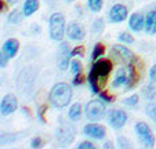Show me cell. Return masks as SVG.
<instances>
[{
  "mask_svg": "<svg viewBox=\"0 0 156 149\" xmlns=\"http://www.w3.org/2000/svg\"><path fill=\"white\" fill-rule=\"evenodd\" d=\"M138 101H140V97L137 95V94H133L131 97H129V98L124 99L123 104L126 106H136L137 104H138Z\"/></svg>",
  "mask_w": 156,
  "mask_h": 149,
  "instance_id": "83f0119b",
  "label": "cell"
},
{
  "mask_svg": "<svg viewBox=\"0 0 156 149\" xmlns=\"http://www.w3.org/2000/svg\"><path fill=\"white\" fill-rule=\"evenodd\" d=\"M136 61V59H134ZM134 61L130 62L129 64V68H127V83H126V87L129 88H133L134 86L138 83L140 80V73L137 70V66L134 65Z\"/></svg>",
  "mask_w": 156,
  "mask_h": 149,
  "instance_id": "5bb4252c",
  "label": "cell"
},
{
  "mask_svg": "<svg viewBox=\"0 0 156 149\" xmlns=\"http://www.w3.org/2000/svg\"><path fill=\"white\" fill-rule=\"evenodd\" d=\"M83 54H84V48H83L82 46H77V47H75L73 50H71V55L72 57H76V55L82 57Z\"/></svg>",
  "mask_w": 156,
  "mask_h": 149,
  "instance_id": "1f68e13d",
  "label": "cell"
},
{
  "mask_svg": "<svg viewBox=\"0 0 156 149\" xmlns=\"http://www.w3.org/2000/svg\"><path fill=\"white\" fill-rule=\"evenodd\" d=\"M129 15V11H127V7H124L123 4H115V6L111 7L108 12V18L111 22L118 23V22H123L124 20Z\"/></svg>",
  "mask_w": 156,
  "mask_h": 149,
  "instance_id": "ba28073f",
  "label": "cell"
},
{
  "mask_svg": "<svg viewBox=\"0 0 156 149\" xmlns=\"http://www.w3.org/2000/svg\"><path fill=\"white\" fill-rule=\"evenodd\" d=\"M105 105L102 104V101L98 99H93L86 105L84 115L87 117L88 122H100L105 116Z\"/></svg>",
  "mask_w": 156,
  "mask_h": 149,
  "instance_id": "3957f363",
  "label": "cell"
},
{
  "mask_svg": "<svg viewBox=\"0 0 156 149\" xmlns=\"http://www.w3.org/2000/svg\"><path fill=\"white\" fill-rule=\"evenodd\" d=\"M18 48H20V43L17 39H9L3 44V51L9 55V58L15 57V54L18 53Z\"/></svg>",
  "mask_w": 156,
  "mask_h": 149,
  "instance_id": "e0dca14e",
  "label": "cell"
},
{
  "mask_svg": "<svg viewBox=\"0 0 156 149\" xmlns=\"http://www.w3.org/2000/svg\"><path fill=\"white\" fill-rule=\"evenodd\" d=\"M118 145L119 148H130L131 146V142H130L127 138H123V137H119L118 140Z\"/></svg>",
  "mask_w": 156,
  "mask_h": 149,
  "instance_id": "f546056e",
  "label": "cell"
},
{
  "mask_svg": "<svg viewBox=\"0 0 156 149\" xmlns=\"http://www.w3.org/2000/svg\"><path fill=\"white\" fill-rule=\"evenodd\" d=\"M9 55H7L6 53H4L3 50L0 51V68H4L7 65V62H9Z\"/></svg>",
  "mask_w": 156,
  "mask_h": 149,
  "instance_id": "4dcf8cb0",
  "label": "cell"
},
{
  "mask_svg": "<svg viewBox=\"0 0 156 149\" xmlns=\"http://www.w3.org/2000/svg\"><path fill=\"white\" fill-rule=\"evenodd\" d=\"M73 83L75 86H79L83 83V76H82V73H77V75H75V79H73Z\"/></svg>",
  "mask_w": 156,
  "mask_h": 149,
  "instance_id": "74e56055",
  "label": "cell"
},
{
  "mask_svg": "<svg viewBox=\"0 0 156 149\" xmlns=\"http://www.w3.org/2000/svg\"><path fill=\"white\" fill-rule=\"evenodd\" d=\"M84 28L82 25H79L77 22H71L66 28V36L73 41H80L84 39Z\"/></svg>",
  "mask_w": 156,
  "mask_h": 149,
  "instance_id": "7c38bea8",
  "label": "cell"
},
{
  "mask_svg": "<svg viewBox=\"0 0 156 149\" xmlns=\"http://www.w3.org/2000/svg\"><path fill=\"white\" fill-rule=\"evenodd\" d=\"M6 2H7L9 4H17L20 0H6Z\"/></svg>",
  "mask_w": 156,
  "mask_h": 149,
  "instance_id": "f35d334b",
  "label": "cell"
},
{
  "mask_svg": "<svg viewBox=\"0 0 156 149\" xmlns=\"http://www.w3.org/2000/svg\"><path fill=\"white\" fill-rule=\"evenodd\" d=\"M104 148H112V144H111V142H106L105 145H104Z\"/></svg>",
  "mask_w": 156,
  "mask_h": 149,
  "instance_id": "60d3db41",
  "label": "cell"
},
{
  "mask_svg": "<svg viewBox=\"0 0 156 149\" xmlns=\"http://www.w3.org/2000/svg\"><path fill=\"white\" fill-rule=\"evenodd\" d=\"M65 35V18L62 14L55 12L50 18V36L53 40H62Z\"/></svg>",
  "mask_w": 156,
  "mask_h": 149,
  "instance_id": "277c9868",
  "label": "cell"
},
{
  "mask_svg": "<svg viewBox=\"0 0 156 149\" xmlns=\"http://www.w3.org/2000/svg\"><path fill=\"white\" fill-rule=\"evenodd\" d=\"M71 69L73 75H77V73H82V64H80L77 59H73L71 62Z\"/></svg>",
  "mask_w": 156,
  "mask_h": 149,
  "instance_id": "f1b7e54d",
  "label": "cell"
},
{
  "mask_svg": "<svg viewBox=\"0 0 156 149\" xmlns=\"http://www.w3.org/2000/svg\"><path fill=\"white\" fill-rule=\"evenodd\" d=\"M129 27L133 32H141L145 29V17L142 14H133L129 20Z\"/></svg>",
  "mask_w": 156,
  "mask_h": 149,
  "instance_id": "9a60e30c",
  "label": "cell"
},
{
  "mask_svg": "<svg viewBox=\"0 0 156 149\" xmlns=\"http://www.w3.org/2000/svg\"><path fill=\"white\" fill-rule=\"evenodd\" d=\"M100 98L102 99V101H105V102H113V99H115L112 95H109L106 91H102V93L100 91Z\"/></svg>",
  "mask_w": 156,
  "mask_h": 149,
  "instance_id": "d6a6232c",
  "label": "cell"
},
{
  "mask_svg": "<svg viewBox=\"0 0 156 149\" xmlns=\"http://www.w3.org/2000/svg\"><path fill=\"white\" fill-rule=\"evenodd\" d=\"M46 111H47V106L46 105H41L40 108H39V117H40L41 122H46V119H44V115H46Z\"/></svg>",
  "mask_w": 156,
  "mask_h": 149,
  "instance_id": "8d00e7d4",
  "label": "cell"
},
{
  "mask_svg": "<svg viewBox=\"0 0 156 149\" xmlns=\"http://www.w3.org/2000/svg\"><path fill=\"white\" fill-rule=\"evenodd\" d=\"M112 72V62L106 58H101L94 61L88 75V83L91 91L94 94H100V83H105V79L108 77V75Z\"/></svg>",
  "mask_w": 156,
  "mask_h": 149,
  "instance_id": "6da1fadb",
  "label": "cell"
},
{
  "mask_svg": "<svg viewBox=\"0 0 156 149\" xmlns=\"http://www.w3.org/2000/svg\"><path fill=\"white\" fill-rule=\"evenodd\" d=\"M3 10H4V2L0 0V11H3Z\"/></svg>",
  "mask_w": 156,
  "mask_h": 149,
  "instance_id": "ab89813d",
  "label": "cell"
},
{
  "mask_svg": "<svg viewBox=\"0 0 156 149\" xmlns=\"http://www.w3.org/2000/svg\"><path fill=\"white\" fill-rule=\"evenodd\" d=\"M104 27H105V23H104V20H102V18H98V20H95L94 23H93L91 32L95 33V35H98V33H101V32L104 30Z\"/></svg>",
  "mask_w": 156,
  "mask_h": 149,
  "instance_id": "cb8c5ba5",
  "label": "cell"
},
{
  "mask_svg": "<svg viewBox=\"0 0 156 149\" xmlns=\"http://www.w3.org/2000/svg\"><path fill=\"white\" fill-rule=\"evenodd\" d=\"M149 79L153 84H156V65H153L149 70Z\"/></svg>",
  "mask_w": 156,
  "mask_h": 149,
  "instance_id": "d590c367",
  "label": "cell"
},
{
  "mask_svg": "<svg viewBox=\"0 0 156 149\" xmlns=\"http://www.w3.org/2000/svg\"><path fill=\"white\" fill-rule=\"evenodd\" d=\"M66 2H73V0H66Z\"/></svg>",
  "mask_w": 156,
  "mask_h": 149,
  "instance_id": "b9f144b4",
  "label": "cell"
},
{
  "mask_svg": "<svg viewBox=\"0 0 156 149\" xmlns=\"http://www.w3.org/2000/svg\"><path fill=\"white\" fill-rule=\"evenodd\" d=\"M136 133L138 135V140L141 141V144L145 148H153L155 146V135H153L151 127L148 126L147 123L144 122H138L136 124Z\"/></svg>",
  "mask_w": 156,
  "mask_h": 149,
  "instance_id": "5b68a950",
  "label": "cell"
},
{
  "mask_svg": "<svg viewBox=\"0 0 156 149\" xmlns=\"http://www.w3.org/2000/svg\"><path fill=\"white\" fill-rule=\"evenodd\" d=\"M24 12H21L20 10H14L12 12H10V15H9V21L11 23H18V22H21V20H22V17H24Z\"/></svg>",
  "mask_w": 156,
  "mask_h": 149,
  "instance_id": "d4e9b609",
  "label": "cell"
},
{
  "mask_svg": "<svg viewBox=\"0 0 156 149\" xmlns=\"http://www.w3.org/2000/svg\"><path fill=\"white\" fill-rule=\"evenodd\" d=\"M126 83H127V70H124L123 68H122V69H119L118 72H116V76L112 82V88H118V87H120V86L126 84Z\"/></svg>",
  "mask_w": 156,
  "mask_h": 149,
  "instance_id": "d6986e66",
  "label": "cell"
},
{
  "mask_svg": "<svg viewBox=\"0 0 156 149\" xmlns=\"http://www.w3.org/2000/svg\"><path fill=\"white\" fill-rule=\"evenodd\" d=\"M119 40H120L122 43H126V44H133L134 43V37H133L129 32H122L120 35H119Z\"/></svg>",
  "mask_w": 156,
  "mask_h": 149,
  "instance_id": "4316f807",
  "label": "cell"
},
{
  "mask_svg": "<svg viewBox=\"0 0 156 149\" xmlns=\"http://www.w3.org/2000/svg\"><path fill=\"white\" fill-rule=\"evenodd\" d=\"M58 66L61 70H65L69 65V58H71V50H69L68 44L66 43H61L58 50Z\"/></svg>",
  "mask_w": 156,
  "mask_h": 149,
  "instance_id": "4fadbf2b",
  "label": "cell"
},
{
  "mask_svg": "<svg viewBox=\"0 0 156 149\" xmlns=\"http://www.w3.org/2000/svg\"><path fill=\"white\" fill-rule=\"evenodd\" d=\"M18 108V101L17 97L12 94H7L6 97H3V99L0 101V112L3 115H10L12 112H15Z\"/></svg>",
  "mask_w": 156,
  "mask_h": 149,
  "instance_id": "9c48e42d",
  "label": "cell"
},
{
  "mask_svg": "<svg viewBox=\"0 0 156 149\" xmlns=\"http://www.w3.org/2000/svg\"><path fill=\"white\" fill-rule=\"evenodd\" d=\"M39 0H25L24 3V14L25 17H30L33 12H36L39 10Z\"/></svg>",
  "mask_w": 156,
  "mask_h": 149,
  "instance_id": "ac0fdd59",
  "label": "cell"
},
{
  "mask_svg": "<svg viewBox=\"0 0 156 149\" xmlns=\"http://www.w3.org/2000/svg\"><path fill=\"white\" fill-rule=\"evenodd\" d=\"M145 30L148 35L156 33V10H152L145 15Z\"/></svg>",
  "mask_w": 156,
  "mask_h": 149,
  "instance_id": "2e32d148",
  "label": "cell"
},
{
  "mask_svg": "<svg viewBox=\"0 0 156 149\" xmlns=\"http://www.w3.org/2000/svg\"><path fill=\"white\" fill-rule=\"evenodd\" d=\"M142 93H144L145 98H147L148 101H155L156 90H155V87H153V84H147L144 87V90H142Z\"/></svg>",
  "mask_w": 156,
  "mask_h": 149,
  "instance_id": "7402d4cb",
  "label": "cell"
},
{
  "mask_svg": "<svg viewBox=\"0 0 156 149\" xmlns=\"http://www.w3.org/2000/svg\"><path fill=\"white\" fill-rule=\"evenodd\" d=\"M94 144L88 142V141H84V142H80L79 145H77V149H94Z\"/></svg>",
  "mask_w": 156,
  "mask_h": 149,
  "instance_id": "836d02e7",
  "label": "cell"
},
{
  "mask_svg": "<svg viewBox=\"0 0 156 149\" xmlns=\"http://www.w3.org/2000/svg\"><path fill=\"white\" fill-rule=\"evenodd\" d=\"M108 122L115 130L122 129V127L126 124V122H127L126 112L120 111V109H113V111H111L109 112V115H108Z\"/></svg>",
  "mask_w": 156,
  "mask_h": 149,
  "instance_id": "52a82bcc",
  "label": "cell"
},
{
  "mask_svg": "<svg viewBox=\"0 0 156 149\" xmlns=\"http://www.w3.org/2000/svg\"><path fill=\"white\" fill-rule=\"evenodd\" d=\"M83 133H84V135H87V137H90V138H94V140H102L106 134V129L104 126L95 124V123H88V124L84 126Z\"/></svg>",
  "mask_w": 156,
  "mask_h": 149,
  "instance_id": "30bf717a",
  "label": "cell"
},
{
  "mask_svg": "<svg viewBox=\"0 0 156 149\" xmlns=\"http://www.w3.org/2000/svg\"><path fill=\"white\" fill-rule=\"evenodd\" d=\"M80 116H82V105H80L79 102H76V104H73V105L69 108L68 117L71 120H73V122H76V120L80 119Z\"/></svg>",
  "mask_w": 156,
  "mask_h": 149,
  "instance_id": "ffe728a7",
  "label": "cell"
},
{
  "mask_svg": "<svg viewBox=\"0 0 156 149\" xmlns=\"http://www.w3.org/2000/svg\"><path fill=\"white\" fill-rule=\"evenodd\" d=\"M87 6L91 11L98 12V11H101V9H102V6H104V0H88Z\"/></svg>",
  "mask_w": 156,
  "mask_h": 149,
  "instance_id": "603a6c76",
  "label": "cell"
},
{
  "mask_svg": "<svg viewBox=\"0 0 156 149\" xmlns=\"http://www.w3.org/2000/svg\"><path fill=\"white\" fill-rule=\"evenodd\" d=\"M111 54H112L113 57H116L118 59H120V61L126 62V64H130V62H133L134 59H137L131 50L127 48L126 46H120V44H115V46L112 47V50H111Z\"/></svg>",
  "mask_w": 156,
  "mask_h": 149,
  "instance_id": "8992f818",
  "label": "cell"
},
{
  "mask_svg": "<svg viewBox=\"0 0 156 149\" xmlns=\"http://www.w3.org/2000/svg\"><path fill=\"white\" fill-rule=\"evenodd\" d=\"M104 53H105V47H104V44L102 43H97L94 46V50H93L91 59L93 61H97V59H100L101 57L104 55Z\"/></svg>",
  "mask_w": 156,
  "mask_h": 149,
  "instance_id": "44dd1931",
  "label": "cell"
},
{
  "mask_svg": "<svg viewBox=\"0 0 156 149\" xmlns=\"http://www.w3.org/2000/svg\"><path fill=\"white\" fill-rule=\"evenodd\" d=\"M41 144H43V142H41V138L40 137H36V138H33V140L30 141V148H33V149H35V148H40Z\"/></svg>",
  "mask_w": 156,
  "mask_h": 149,
  "instance_id": "e575fe53",
  "label": "cell"
},
{
  "mask_svg": "<svg viewBox=\"0 0 156 149\" xmlns=\"http://www.w3.org/2000/svg\"><path fill=\"white\" fill-rule=\"evenodd\" d=\"M145 111H147L148 116L156 123V102H149L145 106Z\"/></svg>",
  "mask_w": 156,
  "mask_h": 149,
  "instance_id": "484cf974",
  "label": "cell"
},
{
  "mask_svg": "<svg viewBox=\"0 0 156 149\" xmlns=\"http://www.w3.org/2000/svg\"><path fill=\"white\" fill-rule=\"evenodd\" d=\"M75 138V130L72 126L62 123L61 127L57 130V140L61 144H71Z\"/></svg>",
  "mask_w": 156,
  "mask_h": 149,
  "instance_id": "8fae6325",
  "label": "cell"
},
{
  "mask_svg": "<svg viewBox=\"0 0 156 149\" xmlns=\"http://www.w3.org/2000/svg\"><path fill=\"white\" fill-rule=\"evenodd\" d=\"M72 98V88L66 83H57L50 91V102L54 108H65Z\"/></svg>",
  "mask_w": 156,
  "mask_h": 149,
  "instance_id": "7a4b0ae2",
  "label": "cell"
}]
</instances>
